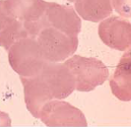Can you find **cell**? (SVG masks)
<instances>
[{
    "instance_id": "cell-4",
    "label": "cell",
    "mask_w": 131,
    "mask_h": 127,
    "mask_svg": "<svg viewBox=\"0 0 131 127\" xmlns=\"http://www.w3.org/2000/svg\"><path fill=\"white\" fill-rule=\"evenodd\" d=\"M21 37H27L23 25L8 10L4 0H0V45L8 48Z\"/></svg>"
},
{
    "instance_id": "cell-3",
    "label": "cell",
    "mask_w": 131,
    "mask_h": 127,
    "mask_svg": "<svg viewBox=\"0 0 131 127\" xmlns=\"http://www.w3.org/2000/svg\"><path fill=\"white\" fill-rule=\"evenodd\" d=\"M39 33V41L38 44L43 57L47 60H63L77 47V37L64 31L46 28Z\"/></svg>"
},
{
    "instance_id": "cell-6",
    "label": "cell",
    "mask_w": 131,
    "mask_h": 127,
    "mask_svg": "<svg viewBox=\"0 0 131 127\" xmlns=\"http://www.w3.org/2000/svg\"><path fill=\"white\" fill-rule=\"evenodd\" d=\"M69 1H74V0H69Z\"/></svg>"
},
{
    "instance_id": "cell-5",
    "label": "cell",
    "mask_w": 131,
    "mask_h": 127,
    "mask_svg": "<svg viewBox=\"0 0 131 127\" xmlns=\"http://www.w3.org/2000/svg\"><path fill=\"white\" fill-rule=\"evenodd\" d=\"M76 10L84 19L93 22L107 17L112 11L111 0H77Z\"/></svg>"
},
{
    "instance_id": "cell-2",
    "label": "cell",
    "mask_w": 131,
    "mask_h": 127,
    "mask_svg": "<svg viewBox=\"0 0 131 127\" xmlns=\"http://www.w3.org/2000/svg\"><path fill=\"white\" fill-rule=\"evenodd\" d=\"M75 79V88L78 91H91L103 84L107 78L108 70L95 58L74 56L64 63Z\"/></svg>"
},
{
    "instance_id": "cell-1",
    "label": "cell",
    "mask_w": 131,
    "mask_h": 127,
    "mask_svg": "<svg viewBox=\"0 0 131 127\" xmlns=\"http://www.w3.org/2000/svg\"><path fill=\"white\" fill-rule=\"evenodd\" d=\"M39 73V76L28 81L22 78L27 107L35 117L39 116L40 106L46 100L66 98L75 89L74 76L64 64H45Z\"/></svg>"
}]
</instances>
